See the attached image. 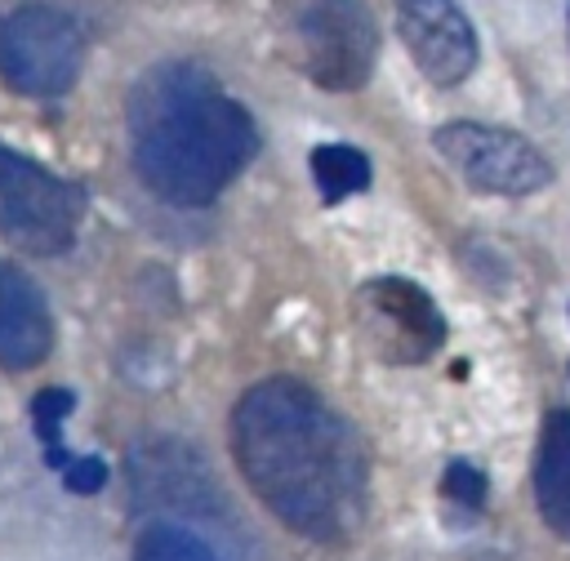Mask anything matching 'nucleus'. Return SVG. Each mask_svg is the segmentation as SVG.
<instances>
[{
  "instance_id": "8",
  "label": "nucleus",
  "mask_w": 570,
  "mask_h": 561,
  "mask_svg": "<svg viewBox=\"0 0 570 561\" xmlns=\"http://www.w3.org/2000/svg\"><path fill=\"white\" fill-rule=\"evenodd\" d=\"M392 9L414 67L432 85L450 89L476 67V31L454 0H392Z\"/></svg>"
},
{
  "instance_id": "13",
  "label": "nucleus",
  "mask_w": 570,
  "mask_h": 561,
  "mask_svg": "<svg viewBox=\"0 0 570 561\" xmlns=\"http://www.w3.org/2000/svg\"><path fill=\"white\" fill-rule=\"evenodd\" d=\"M134 561H218L205 539L183 525H151L134 543Z\"/></svg>"
},
{
  "instance_id": "6",
  "label": "nucleus",
  "mask_w": 570,
  "mask_h": 561,
  "mask_svg": "<svg viewBox=\"0 0 570 561\" xmlns=\"http://www.w3.org/2000/svg\"><path fill=\"white\" fill-rule=\"evenodd\" d=\"M356 329L379 361L419 365L445 343V321L436 303L405 276H374L352 298Z\"/></svg>"
},
{
  "instance_id": "15",
  "label": "nucleus",
  "mask_w": 570,
  "mask_h": 561,
  "mask_svg": "<svg viewBox=\"0 0 570 561\" xmlns=\"http://www.w3.org/2000/svg\"><path fill=\"white\" fill-rule=\"evenodd\" d=\"M445 494L459 499V503H468V508H476L485 499V476L476 468H468V463H450L445 468Z\"/></svg>"
},
{
  "instance_id": "5",
  "label": "nucleus",
  "mask_w": 570,
  "mask_h": 561,
  "mask_svg": "<svg viewBox=\"0 0 570 561\" xmlns=\"http://www.w3.org/2000/svg\"><path fill=\"white\" fill-rule=\"evenodd\" d=\"M85 62L80 27L49 4H22L0 22V76L27 98H58Z\"/></svg>"
},
{
  "instance_id": "11",
  "label": "nucleus",
  "mask_w": 570,
  "mask_h": 561,
  "mask_svg": "<svg viewBox=\"0 0 570 561\" xmlns=\"http://www.w3.org/2000/svg\"><path fill=\"white\" fill-rule=\"evenodd\" d=\"M312 183H316L321 200L338 205L370 187V160H365V151H356L347 142H325L312 151Z\"/></svg>"
},
{
  "instance_id": "10",
  "label": "nucleus",
  "mask_w": 570,
  "mask_h": 561,
  "mask_svg": "<svg viewBox=\"0 0 570 561\" xmlns=\"http://www.w3.org/2000/svg\"><path fill=\"white\" fill-rule=\"evenodd\" d=\"M534 499L561 539H570V410L557 405L543 419L539 436V459H534Z\"/></svg>"
},
{
  "instance_id": "9",
  "label": "nucleus",
  "mask_w": 570,
  "mask_h": 561,
  "mask_svg": "<svg viewBox=\"0 0 570 561\" xmlns=\"http://www.w3.org/2000/svg\"><path fill=\"white\" fill-rule=\"evenodd\" d=\"M53 347L45 294L27 272L0 258V370H36Z\"/></svg>"
},
{
  "instance_id": "3",
  "label": "nucleus",
  "mask_w": 570,
  "mask_h": 561,
  "mask_svg": "<svg viewBox=\"0 0 570 561\" xmlns=\"http://www.w3.org/2000/svg\"><path fill=\"white\" fill-rule=\"evenodd\" d=\"M281 36L294 67L330 94H352L374 71L379 31L361 0H281Z\"/></svg>"
},
{
  "instance_id": "1",
  "label": "nucleus",
  "mask_w": 570,
  "mask_h": 561,
  "mask_svg": "<svg viewBox=\"0 0 570 561\" xmlns=\"http://www.w3.org/2000/svg\"><path fill=\"white\" fill-rule=\"evenodd\" d=\"M232 454L267 512L312 543H343L365 516V450L352 423L298 378H263L232 410Z\"/></svg>"
},
{
  "instance_id": "7",
  "label": "nucleus",
  "mask_w": 570,
  "mask_h": 561,
  "mask_svg": "<svg viewBox=\"0 0 570 561\" xmlns=\"http://www.w3.org/2000/svg\"><path fill=\"white\" fill-rule=\"evenodd\" d=\"M432 142L450 160L454 174H463L472 187L494 191V196H530L552 178L543 151L530 138L499 129V125L450 120L436 129Z\"/></svg>"
},
{
  "instance_id": "2",
  "label": "nucleus",
  "mask_w": 570,
  "mask_h": 561,
  "mask_svg": "<svg viewBox=\"0 0 570 561\" xmlns=\"http://www.w3.org/2000/svg\"><path fill=\"white\" fill-rule=\"evenodd\" d=\"M138 178L169 205H209L254 156V116L196 62L151 67L125 102Z\"/></svg>"
},
{
  "instance_id": "4",
  "label": "nucleus",
  "mask_w": 570,
  "mask_h": 561,
  "mask_svg": "<svg viewBox=\"0 0 570 561\" xmlns=\"http://www.w3.org/2000/svg\"><path fill=\"white\" fill-rule=\"evenodd\" d=\"M80 191L27 160L13 147H0V236L22 254H62L76 240Z\"/></svg>"
},
{
  "instance_id": "14",
  "label": "nucleus",
  "mask_w": 570,
  "mask_h": 561,
  "mask_svg": "<svg viewBox=\"0 0 570 561\" xmlns=\"http://www.w3.org/2000/svg\"><path fill=\"white\" fill-rule=\"evenodd\" d=\"M102 481H107V463L98 454H71V463L62 468V485L76 494H94L102 490Z\"/></svg>"
},
{
  "instance_id": "12",
  "label": "nucleus",
  "mask_w": 570,
  "mask_h": 561,
  "mask_svg": "<svg viewBox=\"0 0 570 561\" xmlns=\"http://www.w3.org/2000/svg\"><path fill=\"white\" fill-rule=\"evenodd\" d=\"M71 405H76V396H71L67 387H45V392H36V401H31V427H36V436L45 441L49 468H67V463H71V454H67V445H62V419L71 414Z\"/></svg>"
}]
</instances>
